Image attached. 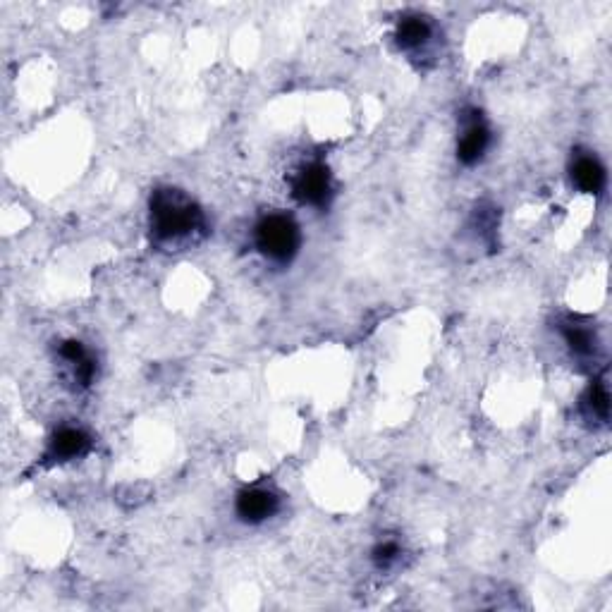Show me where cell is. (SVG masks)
<instances>
[{"label":"cell","mask_w":612,"mask_h":612,"mask_svg":"<svg viewBox=\"0 0 612 612\" xmlns=\"http://www.w3.org/2000/svg\"><path fill=\"white\" fill-rule=\"evenodd\" d=\"M395 41L402 51L419 53L433 41V24L424 15H407L397 24Z\"/></svg>","instance_id":"9"},{"label":"cell","mask_w":612,"mask_h":612,"mask_svg":"<svg viewBox=\"0 0 612 612\" xmlns=\"http://www.w3.org/2000/svg\"><path fill=\"white\" fill-rule=\"evenodd\" d=\"M91 450V438L87 431L77 426H63L60 431L53 433L51 443L46 450V462L51 464H65L72 459L84 457Z\"/></svg>","instance_id":"6"},{"label":"cell","mask_w":612,"mask_h":612,"mask_svg":"<svg viewBox=\"0 0 612 612\" xmlns=\"http://www.w3.org/2000/svg\"><path fill=\"white\" fill-rule=\"evenodd\" d=\"M254 247L263 259L285 266L302 247V232L290 213H266L254 225Z\"/></svg>","instance_id":"2"},{"label":"cell","mask_w":612,"mask_h":612,"mask_svg":"<svg viewBox=\"0 0 612 612\" xmlns=\"http://www.w3.org/2000/svg\"><path fill=\"white\" fill-rule=\"evenodd\" d=\"M402 558V546L400 541H393V538H385V541L376 543L371 550V560L373 565H376L381 572L385 569H393L397 562Z\"/></svg>","instance_id":"12"},{"label":"cell","mask_w":612,"mask_h":612,"mask_svg":"<svg viewBox=\"0 0 612 612\" xmlns=\"http://www.w3.org/2000/svg\"><path fill=\"white\" fill-rule=\"evenodd\" d=\"M280 510V495L273 488H242L235 498V514L244 524H263Z\"/></svg>","instance_id":"5"},{"label":"cell","mask_w":612,"mask_h":612,"mask_svg":"<svg viewBox=\"0 0 612 612\" xmlns=\"http://www.w3.org/2000/svg\"><path fill=\"white\" fill-rule=\"evenodd\" d=\"M569 177H572L574 187L584 194H601L605 189V182H608V175H605L603 163L598 161L596 156L591 153H577L572 158V165H569Z\"/></svg>","instance_id":"7"},{"label":"cell","mask_w":612,"mask_h":612,"mask_svg":"<svg viewBox=\"0 0 612 612\" xmlns=\"http://www.w3.org/2000/svg\"><path fill=\"white\" fill-rule=\"evenodd\" d=\"M562 338H565L569 352L574 354L577 359H593L596 357L598 350V338L596 333L589 326H584V323H565V328H562Z\"/></svg>","instance_id":"11"},{"label":"cell","mask_w":612,"mask_h":612,"mask_svg":"<svg viewBox=\"0 0 612 612\" xmlns=\"http://www.w3.org/2000/svg\"><path fill=\"white\" fill-rule=\"evenodd\" d=\"M149 223L153 240L163 247H185L206 235V216L197 201L182 189L161 187L149 199Z\"/></svg>","instance_id":"1"},{"label":"cell","mask_w":612,"mask_h":612,"mask_svg":"<svg viewBox=\"0 0 612 612\" xmlns=\"http://www.w3.org/2000/svg\"><path fill=\"white\" fill-rule=\"evenodd\" d=\"M290 187L292 197L302 206L323 208L330 204V197H333V175H330V168L323 161H311L292 175Z\"/></svg>","instance_id":"3"},{"label":"cell","mask_w":612,"mask_h":612,"mask_svg":"<svg viewBox=\"0 0 612 612\" xmlns=\"http://www.w3.org/2000/svg\"><path fill=\"white\" fill-rule=\"evenodd\" d=\"M579 409H581V416H584L586 421H591V424H596V426L608 424L610 393H608V385H605L601 378H596V381L586 388V393L581 395Z\"/></svg>","instance_id":"10"},{"label":"cell","mask_w":612,"mask_h":612,"mask_svg":"<svg viewBox=\"0 0 612 612\" xmlns=\"http://www.w3.org/2000/svg\"><path fill=\"white\" fill-rule=\"evenodd\" d=\"M58 357H60V361H65L67 371H70L72 383L79 385V388H87V385L94 381L96 364H94V359H91V354L87 352V347H84L82 342H79V340L60 342Z\"/></svg>","instance_id":"8"},{"label":"cell","mask_w":612,"mask_h":612,"mask_svg":"<svg viewBox=\"0 0 612 612\" xmlns=\"http://www.w3.org/2000/svg\"><path fill=\"white\" fill-rule=\"evenodd\" d=\"M488 146H491V130L486 120L481 118L479 110H469V115L462 118V134L457 139V161L471 168L483 161Z\"/></svg>","instance_id":"4"}]
</instances>
